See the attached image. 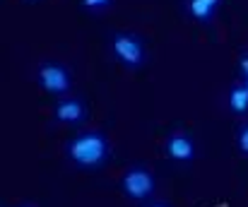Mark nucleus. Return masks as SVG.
I'll return each instance as SVG.
<instances>
[{"instance_id":"13","label":"nucleus","mask_w":248,"mask_h":207,"mask_svg":"<svg viewBox=\"0 0 248 207\" xmlns=\"http://www.w3.org/2000/svg\"><path fill=\"white\" fill-rule=\"evenodd\" d=\"M27 2H41V0H27Z\"/></svg>"},{"instance_id":"5","label":"nucleus","mask_w":248,"mask_h":207,"mask_svg":"<svg viewBox=\"0 0 248 207\" xmlns=\"http://www.w3.org/2000/svg\"><path fill=\"white\" fill-rule=\"evenodd\" d=\"M164 152L171 161H176V164H188V161L195 159L198 144H195V138H193L188 130H173V133H169L164 140Z\"/></svg>"},{"instance_id":"4","label":"nucleus","mask_w":248,"mask_h":207,"mask_svg":"<svg viewBox=\"0 0 248 207\" xmlns=\"http://www.w3.org/2000/svg\"><path fill=\"white\" fill-rule=\"evenodd\" d=\"M157 191V178L155 174L147 169V166H130L123 178H121V193L128 198V200H135V203H145L155 195Z\"/></svg>"},{"instance_id":"15","label":"nucleus","mask_w":248,"mask_h":207,"mask_svg":"<svg viewBox=\"0 0 248 207\" xmlns=\"http://www.w3.org/2000/svg\"><path fill=\"white\" fill-rule=\"evenodd\" d=\"M241 82H244V84H246V87H248V80H241Z\"/></svg>"},{"instance_id":"11","label":"nucleus","mask_w":248,"mask_h":207,"mask_svg":"<svg viewBox=\"0 0 248 207\" xmlns=\"http://www.w3.org/2000/svg\"><path fill=\"white\" fill-rule=\"evenodd\" d=\"M239 75H241V80H248V51L239 56Z\"/></svg>"},{"instance_id":"2","label":"nucleus","mask_w":248,"mask_h":207,"mask_svg":"<svg viewBox=\"0 0 248 207\" xmlns=\"http://www.w3.org/2000/svg\"><path fill=\"white\" fill-rule=\"evenodd\" d=\"M108 46H111L113 58L128 70H140L147 63L145 41H142V36H138L133 32H113L108 36Z\"/></svg>"},{"instance_id":"10","label":"nucleus","mask_w":248,"mask_h":207,"mask_svg":"<svg viewBox=\"0 0 248 207\" xmlns=\"http://www.w3.org/2000/svg\"><path fill=\"white\" fill-rule=\"evenodd\" d=\"M236 147H239V152L248 157V123H244L239 130H236Z\"/></svg>"},{"instance_id":"12","label":"nucleus","mask_w":248,"mask_h":207,"mask_svg":"<svg viewBox=\"0 0 248 207\" xmlns=\"http://www.w3.org/2000/svg\"><path fill=\"white\" fill-rule=\"evenodd\" d=\"M147 207H169V205H166V203H150Z\"/></svg>"},{"instance_id":"7","label":"nucleus","mask_w":248,"mask_h":207,"mask_svg":"<svg viewBox=\"0 0 248 207\" xmlns=\"http://www.w3.org/2000/svg\"><path fill=\"white\" fill-rule=\"evenodd\" d=\"M188 15L200 22V24H210L217 15V10L222 7V0H188Z\"/></svg>"},{"instance_id":"9","label":"nucleus","mask_w":248,"mask_h":207,"mask_svg":"<svg viewBox=\"0 0 248 207\" xmlns=\"http://www.w3.org/2000/svg\"><path fill=\"white\" fill-rule=\"evenodd\" d=\"M111 5H113V0H80V7L84 12H92V15L106 12Z\"/></svg>"},{"instance_id":"3","label":"nucleus","mask_w":248,"mask_h":207,"mask_svg":"<svg viewBox=\"0 0 248 207\" xmlns=\"http://www.w3.org/2000/svg\"><path fill=\"white\" fill-rule=\"evenodd\" d=\"M36 82L46 94L63 99L73 89V72H70L68 65H63L58 61H46L36 70Z\"/></svg>"},{"instance_id":"6","label":"nucleus","mask_w":248,"mask_h":207,"mask_svg":"<svg viewBox=\"0 0 248 207\" xmlns=\"http://www.w3.org/2000/svg\"><path fill=\"white\" fill-rule=\"evenodd\" d=\"M53 118L63 126H80L87 118V104L78 96H63L53 106Z\"/></svg>"},{"instance_id":"1","label":"nucleus","mask_w":248,"mask_h":207,"mask_svg":"<svg viewBox=\"0 0 248 207\" xmlns=\"http://www.w3.org/2000/svg\"><path fill=\"white\" fill-rule=\"evenodd\" d=\"M65 157L78 169H101L111 159V142L101 130H80L65 144Z\"/></svg>"},{"instance_id":"8","label":"nucleus","mask_w":248,"mask_h":207,"mask_svg":"<svg viewBox=\"0 0 248 207\" xmlns=\"http://www.w3.org/2000/svg\"><path fill=\"white\" fill-rule=\"evenodd\" d=\"M227 101H229V111L236 113V116H246L248 113V87L244 82H236L229 87V94H227Z\"/></svg>"},{"instance_id":"14","label":"nucleus","mask_w":248,"mask_h":207,"mask_svg":"<svg viewBox=\"0 0 248 207\" xmlns=\"http://www.w3.org/2000/svg\"><path fill=\"white\" fill-rule=\"evenodd\" d=\"M17 207H34V205H17Z\"/></svg>"}]
</instances>
